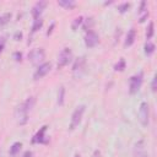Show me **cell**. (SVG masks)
<instances>
[{"mask_svg":"<svg viewBox=\"0 0 157 157\" xmlns=\"http://www.w3.org/2000/svg\"><path fill=\"white\" fill-rule=\"evenodd\" d=\"M28 112H29V109L26 107L25 103H21L20 105L16 107V109H15V118H16V121L20 125H25L28 121Z\"/></svg>","mask_w":157,"mask_h":157,"instance_id":"cell-1","label":"cell"},{"mask_svg":"<svg viewBox=\"0 0 157 157\" xmlns=\"http://www.w3.org/2000/svg\"><path fill=\"white\" fill-rule=\"evenodd\" d=\"M85 108H86V107H85L83 104L76 107V109L74 110V113H72V115H71V120H70V125H69V129H70V130H74L75 128L78 126V124L81 123L82 115H83V113H85Z\"/></svg>","mask_w":157,"mask_h":157,"instance_id":"cell-2","label":"cell"},{"mask_svg":"<svg viewBox=\"0 0 157 157\" xmlns=\"http://www.w3.org/2000/svg\"><path fill=\"white\" fill-rule=\"evenodd\" d=\"M45 58V53L42 48H36V49H32L28 54V59L31 60V63L33 65H40L43 64V60Z\"/></svg>","mask_w":157,"mask_h":157,"instance_id":"cell-3","label":"cell"},{"mask_svg":"<svg viewBox=\"0 0 157 157\" xmlns=\"http://www.w3.org/2000/svg\"><path fill=\"white\" fill-rule=\"evenodd\" d=\"M71 59H72V52H71V49L70 48H64L60 53H59V55H58V69H61V67H64V66H66L70 61H71Z\"/></svg>","mask_w":157,"mask_h":157,"instance_id":"cell-4","label":"cell"},{"mask_svg":"<svg viewBox=\"0 0 157 157\" xmlns=\"http://www.w3.org/2000/svg\"><path fill=\"white\" fill-rule=\"evenodd\" d=\"M142 72H139L134 76L130 77V81H129V92L131 94H135L139 92V90L141 88V85H142Z\"/></svg>","mask_w":157,"mask_h":157,"instance_id":"cell-5","label":"cell"},{"mask_svg":"<svg viewBox=\"0 0 157 157\" xmlns=\"http://www.w3.org/2000/svg\"><path fill=\"white\" fill-rule=\"evenodd\" d=\"M148 118H150L148 104H147V102H142L140 104V109H139V120H140L142 126L148 125Z\"/></svg>","mask_w":157,"mask_h":157,"instance_id":"cell-6","label":"cell"},{"mask_svg":"<svg viewBox=\"0 0 157 157\" xmlns=\"http://www.w3.org/2000/svg\"><path fill=\"white\" fill-rule=\"evenodd\" d=\"M50 69H52L50 63H43V64H40L37 67V70L34 71V74H33V80H36V81L40 80L42 77H44L50 71Z\"/></svg>","mask_w":157,"mask_h":157,"instance_id":"cell-7","label":"cell"},{"mask_svg":"<svg viewBox=\"0 0 157 157\" xmlns=\"http://www.w3.org/2000/svg\"><path fill=\"white\" fill-rule=\"evenodd\" d=\"M98 42H99V37H98V34H97L96 32H93V31L86 32V36H85V44H86L87 48H93V47H96V45L98 44Z\"/></svg>","mask_w":157,"mask_h":157,"instance_id":"cell-8","label":"cell"},{"mask_svg":"<svg viewBox=\"0 0 157 157\" xmlns=\"http://www.w3.org/2000/svg\"><path fill=\"white\" fill-rule=\"evenodd\" d=\"M85 65H86V60H85V56H81V58H77L74 66H72V72H74V76L75 77H80L85 70Z\"/></svg>","mask_w":157,"mask_h":157,"instance_id":"cell-9","label":"cell"},{"mask_svg":"<svg viewBox=\"0 0 157 157\" xmlns=\"http://www.w3.org/2000/svg\"><path fill=\"white\" fill-rule=\"evenodd\" d=\"M45 6H47V1H44V0L37 1V2L34 4V6L32 7V16H33L34 20L40 17V15H42L43 10L45 9Z\"/></svg>","mask_w":157,"mask_h":157,"instance_id":"cell-10","label":"cell"},{"mask_svg":"<svg viewBox=\"0 0 157 157\" xmlns=\"http://www.w3.org/2000/svg\"><path fill=\"white\" fill-rule=\"evenodd\" d=\"M47 125H44V126H42L40 128V130L33 136V139H32V142L33 144H47L48 142V140L45 139V131H47Z\"/></svg>","mask_w":157,"mask_h":157,"instance_id":"cell-11","label":"cell"},{"mask_svg":"<svg viewBox=\"0 0 157 157\" xmlns=\"http://www.w3.org/2000/svg\"><path fill=\"white\" fill-rule=\"evenodd\" d=\"M148 17V10H147V2L141 1L140 10H139V22H144Z\"/></svg>","mask_w":157,"mask_h":157,"instance_id":"cell-12","label":"cell"},{"mask_svg":"<svg viewBox=\"0 0 157 157\" xmlns=\"http://www.w3.org/2000/svg\"><path fill=\"white\" fill-rule=\"evenodd\" d=\"M135 38H136V32L134 28H130L128 31V34L125 37V42H124V47H130L134 44L135 42Z\"/></svg>","mask_w":157,"mask_h":157,"instance_id":"cell-13","label":"cell"},{"mask_svg":"<svg viewBox=\"0 0 157 157\" xmlns=\"http://www.w3.org/2000/svg\"><path fill=\"white\" fill-rule=\"evenodd\" d=\"M58 5L64 7V9L71 10V9H74L76 6V2L74 0H60V1H58Z\"/></svg>","mask_w":157,"mask_h":157,"instance_id":"cell-14","label":"cell"},{"mask_svg":"<svg viewBox=\"0 0 157 157\" xmlns=\"http://www.w3.org/2000/svg\"><path fill=\"white\" fill-rule=\"evenodd\" d=\"M155 49H156V47H155V44H153L151 40H147V42L145 43V54H146L147 56L152 55V54L155 53Z\"/></svg>","mask_w":157,"mask_h":157,"instance_id":"cell-15","label":"cell"},{"mask_svg":"<svg viewBox=\"0 0 157 157\" xmlns=\"http://www.w3.org/2000/svg\"><path fill=\"white\" fill-rule=\"evenodd\" d=\"M153 33H155V25H153V22L151 21V22H148V26H147V28H146V39H147V40L151 39V38L153 37Z\"/></svg>","mask_w":157,"mask_h":157,"instance_id":"cell-16","label":"cell"},{"mask_svg":"<svg viewBox=\"0 0 157 157\" xmlns=\"http://www.w3.org/2000/svg\"><path fill=\"white\" fill-rule=\"evenodd\" d=\"M21 147H22V144H21V142H15V144H12V146L10 147V151H9L10 155H11V156L17 155V152H20Z\"/></svg>","mask_w":157,"mask_h":157,"instance_id":"cell-17","label":"cell"},{"mask_svg":"<svg viewBox=\"0 0 157 157\" xmlns=\"http://www.w3.org/2000/svg\"><path fill=\"white\" fill-rule=\"evenodd\" d=\"M42 25H43V20L39 17V18H36L34 21H33V25H32V33H36L40 27H42Z\"/></svg>","mask_w":157,"mask_h":157,"instance_id":"cell-18","label":"cell"},{"mask_svg":"<svg viewBox=\"0 0 157 157\" xmlns=\"http://www.w3.org/2000/svg\"><path fill=\"white\" fill-rule=\"evenodd\" d=\"M64 97H65V87L61 86L59 88V92H58V104L59 105L64 104Z\"/></svg>","mask_w":157,"mask_h":157,"instance_id":"cell-19","label":"cell"},{"mask_svg":"<svg viewBox=\"0 0 157 157\" xmlns=\"http://www.w3.org/2000/svg\"><path fill=\"white\" fill-rule=\"evenodd\" d=\"M82 22H83V17H82V16L76 17V18L72 21V23H71V28H72V31H76V29L78 28V26H80Z\"/></svg>","mask_w":157,"mask_h":157,"instance_id":"cell-20","label":"cell"},{"mask_svg":"<svg viewBox=\"0 0 157 157\" xmlns=\"http://www.w3.org/2000/svg\"><path fill=\"white\" fill-rule=\"evenodd\" d=\"M93 18L92 17H88V18H86V22H85V25H83V29L86 31V32H88V31H91V28H92V26H93Z\"/></svg>","mask_w":157,"mask_h":157,"instance_id":"cell-21","label":"cell"},{"mask_svg":"<svg viewBox=\"0 0 157 157\" xmlns=\"http://www.w3.org/2000/svg\"><path fill=\"white\" fill-rule=\"evenodd\" d=\"M125 69V60L124 59H119V61L114 65V70L115 71H123Z\"/></svg>","mask_w":157,"mask_h":157,"instance_id":"cell-22","label":"cell"},{"mask_svg":"<svg viewBox=\"0 0 157 157\" xmlns=\"http://www.w3.org/2000/svg\"><path fill=\"white\" fill-rule=\"evenodd\" d=\"M129 7H130V4H129V2H123V4L118 5V10H119V12H120V13L126 12Z\"/></svg>","mask_w":157,"mask_h":157,"instance_id":"cell-23","label":"cell"},{"mask_svg":"<svg viewBox=\"0 0 157 157\" xmlns=\"http://www.w3.org/2000/svg\"><path fill=\"white\" fill-rule=\"evenodd\" d=\"M144 141H139L136 145H135V153L137 152V155H140V152L144 150Z\"/></svg>","mask_w":157,"mask_h":157,"instance_id":"cell-24","label":"cell"},{"mask_svg":"<svg viewBox=\"0 0 157 157\" xmlns=\"http://www.w3.org/2000/svg\"><path fill=\"white\" fill-rule=\"evenodd\" d=\"M151 90H152L153 92H156V90H157V77H156V76H153V78H152V82H151Z\"/></svg>","mask_w":157,"mask_h":157,"instance_id":"cell-25","label":"cell"},{"mask_svg":"<svg viewBox=\"0 0 157 157\" xmlns=\"http://www.w3.org/2000/svg\"><path fill=\"white\" fill-rule=\"evenodd\" d=\"M21 58H22V54H21L20 52H16V53H13V59H15L16 61H20V60H21Z\"/></svg>","mask_w":157,"mask_h":157,"instance_id":"cell-26","label":"cell"},{"mask_svg":"<svg viewBox=\"0 0 157 157\" xmlns=\"http://www.w3.org/2000/svg\"><path fill=\"white\" fill-rule=\"evenodd\" d=\"M4 47H5V38H4V37H1V38H0V53L2 52Z\"/></svg>","mask_w":157,"mask_h":157,"instance_id":"cell-27","label":"cell"},{"mask_svg":"<svg viewBox=\"0 0 157 157\" xmlns=\"http://www.w3.org/2000/svg\"><path fill=\"white\" fill-rule=\"evenodd\" d=\"M23 157H33V153H32L31 151H26V152L23 153Z\"/></svg>","mask_w":157,"mask_h":157,"instance_id":"cell-28","label":"cell"},{"mask_svg":"<svg viewBox=\"0 0 157 157\" xmlns=\"http://www.w3.org/2000/svg\"><path fill=\"white\" fill-rule=\"evenodd\" d=\"M92 157H102V155H101V152H99L98 150H96V151L93 152V155H92Z\"/></svg>","mask_w":157,"mask_h":157,"instance_id":"cell-29","label":"cell"},{"mask_svg":"<svg viewBox=\"0 0 157 157\" xmlns=\"http://www.w3.org/2000/svg\"><path fill=\"white\" fill-rule=\"evenodd\" d=\"M54 26H55V23H52V25H50V28H49V29H48V32H47V34H48V36H49V34H52V31H53Z\"/></svg>","mask_w":157,"mask_h":157,"instance_id":"cell-30","label":"cell"},{"mask_svg":"<svg viewBox=\"0 0 157 157\" xmlns=\"http://www.w3.org/2000/svg\"><path fill=\"white\" fill-rule=\"evenodd\" d=\"M74 157H81V156H80V153H76V155H75Z\"/></svg>","mask_w":157,"mask_h":157,"instance_id":"cell-31","label":"cell"},{"mask_svg":"<svg viewBox=\"0 0 157 157\" xmlns=\"http://www.w3.org/2000/svg\"><path fill=\"white\" fill-rule=\"evenodd\" d=\"M142 157H147V156H142Z\"/></svg>","mask_w":157,"mask_h":157,"instance_id":"cell-32","label":"cell"}]
</instances>
